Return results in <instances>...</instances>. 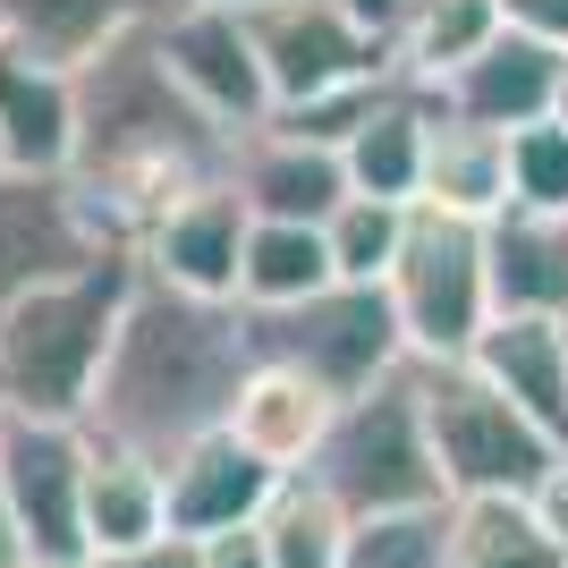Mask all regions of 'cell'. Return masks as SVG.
<instances>
[{
  "label": "cell",
  "mask_w": 568,
  "mask_h": 568,
  "mask_svg": "<svg viewBox=\"0 0 568 568\" xmlns=\"http://www.w3.org/2000/svg\"><path fill=\"white\" fill-rule=\"evenodd\" d=\"M314 493H332L356 526L365 518H407V509H442L450 484H442V458H433L425 433V390H416V365L382 374L374 390L339 399L332 433L306 467Z\"/></svg>",
  "instance_id": "277c9868"
},
{
  "label": "cell",
  "mask_w": 568,
  "mask_h": 568,
  "mask_svg": "<svg viewBox=\"0 0 568 568\" xmlns=\"http://www.w3.org/2000/svg\"><path fill=\"white\" fill-rule=\"evenodd\" d=\"M467 356L568 450V323L560 314H493Z\"/></svg>",
  "instance_id": "ac0fdd59"
},
{
  "label": "cell",
  "mask_w": 568,
  "mask_h": 568,
  "mask_svg": "<svg viewBox=\"0 0 568 568\" xmlns=\"http://www.w3.org/2000/svg\"><path fill=\"white\" fill-rule=\"evenodd\" d=\"M246 332H255V356H281V365H306L314 382H332L339 399L374 390L382 374L416 365L399 332V306L382 281H332L297 297V306H246Z\"/></svg>",
  "instance_id": "52a82bcc"
},
{
  "label": "cell",
  "mask_w": 568,
  "mask_h": 568,
  "mask_svg": "<svg viewBox=\"0 0 568 568\" xmlns=\"http://www.w3.org/2000/svg\"><path fill=\"white\" fill-rule=\"evenodd\" d=\"M500 9H509V26H526V34L568 51V0H500Z\"/></svg>",
  "instance_id": "836d02e7"
},
{
  "label": "cell",
  "mask_w": 568,
  "mask_h": 568,
  "mask_svg": "<svg viewBox=\"0 0 568 568\" xmlns=\"http://www.w3.org/2000/svg\"><path fill=\"white\" fill-rule=\"evenodd\" d=\"M237 195H246V213L255 221H332L348 204V162H339V144L323 136H297L281 119H263L237 136V162H230Z\"/></svg>",
  "instance_id": "4fadbf2b"
},
{
  "label": "cell",
  "mask_w": 568,
  "mask_h": 568,
  "mask_svg": "<svg viewBox=\"0 0 568 568\" xmlns=\"http://www.w3.org/2000/svg\"><path fill=\"white\" fill-rule=\"evenodd\" d=\"M339 416V390L332 382H314L306 365H281V356H255L246 382H237V407H230V433L263 467L281 475H306L314 450H323V433Z\"/></svg>",
  "instance_id": "9a60e30c"
},
{
  "label": "cell",
  "mask_w": 568,
  "mask_h": 568,
  "mask_svg": "<svg viewBox=\"0 0 568 568\" xmlns=\"http://www.w3.org/2000/svg\"><path fill=\"white\" fill-rule=\"evenodd\" d=\"M450 560V500L407 509V518H365L348 544V568H442Z\"/></svg>",
  "instance_id": "f1b7e54d"
},
{
  "label": "cell",
  "mask_w": 568,
  "mask_h": 568,
  "mask_svg": "<svg viewBox=\"0 0 568 568\" xmlns=\"http://www.w3.org/2000/svg\"><path fill=\"white\" fill-rule=\"evenodd\" d=\"M246 230H255V213H246L237 179H213V187H195L187 204H170V213L136 237V263L170 288H195V297H237Z\"/></svg>",
  "instance_id": "7c38bea8"
},
{
  "label": "cell",
  "mask_w": 568,
  "mask_h": 568,
  "mask_svg": "<svg viewBox=\"0 0 568 568\" xmlns=\"http://www.w3.org/2000/svg\"><path fill=\"white\" fill-rule=\"evenodd\" d=\"M162 475H170V526H179V535H230V526H255L263 509L281 500V484H288V475L263 467L230 425L204 433V442H187Z\"/></svg>",
  "instance_id": "e0dca14e"
},
{
  "label": "cell",
  "mask_w": 568,
  "mask_h": 568,
  "mask_svg": "<svg viewBox=\"0 0 568 568\" xmlns=\"http://www.w3.org/2000/svg\"><path fill=\"white\" fill-rule=\"evenodd\" d=\"M85 475H94V433L51 425V416H9L0 433V493L26 560H94L85 544Z\"/></svg>",
  "instance_id": "ba28073f"
},
{
  "label": "cell",
  "mask_w": 568,
  "mask_h": 568,
  "mask_svg": "<svg viewBox=\"0 0 568 568\" xmlns=\"http://www.w3.org/2000/svg\"><path fill=\"white\" fill-rule=\"evenodd\" d=\"M153 43H162L170 77H179L230 136H246V128H263V119L281 111V102H272V77H263V51H255V26H246V9H230V0L153 9Z\"/></svg>",
  "instance_id": "30bf717a"
},
{
  "label": "cell",
  "mask_w": 568,
  "mask_h": 568,
  "mask_svg": "<svg viewBox=\"0 0 568 568\" xmlns=\"http://www.w3.org/2000/svg\"><path fill=\"white\" fill-rule=\"evenodd\" d=\"M484 255H493V314H560L568 323V213H509L484 221Z\"/></svg>",
  "instance_id": "ffe728a7"
},
{
  "label": "cell",
  "mask_w": 568,
  "mask_h": 568,
  "mask_svg": "<svg viewBox=\"0 0 568 568\" xmlns=\"http://www.w3.org/2000/svg\"><path fill=\"white\" fill-rule=\"evenodd\" d=\"M390 306H399L407 356H467L493 323V255H484V221L416 204L407 246L390 263Z\"/></svg>",
  "instance_id": "8992f818"
},
{
  "label": "cell",
  "mask_w": 568,
  "mask_h": 568,
  "mask_svg": "<svg viewBox=\"0 0 568 568\" xmlns=\"http://www.w3.org/2000/svg\"><path fill=\"white\" fill-rule=\"evenodd\" d=\"M153 18V0H0V34L51 69H77V60H94L111 34Z\"/></svg>",
  "instance_id": "603a6c76"
},
{
  "label": "cell",
  "mask_w": 568,
  "mask_h": 568,
  "mask_svg": "<svg viewBox=\"0 0 568 568\" xmlns=\"http://www.w3.org/2000/svg\"><path fill=\"white\" fill-rule=\"evenodd\" d=\"M153 9H187V0H153ZM230 9H255V0H230Z\"/></svg>",
  "instance_id": "f35d334b"
},
{
  "label": "cell",
  "mask_w": 568,
  "mask_h": 568,
  "mask_svg": "<svg viewBox=\"0 0 568 568\" xmlns=\"http://www.w3.org/2000/svg\"><path fill=\"white\" fill-rule=\"evenodd\" d=\"M416 390H425V433L450 500H526L560 458V442L475 356H416Z\"/></svg>",
  "instance_id": "5b68a950"
},
{
  "label": "cell",
  "mask_w": 568,
  "mask_h": 568,
  "mask_svg": "<svg viewBox=\"0 0 568 568\" xmlns=\"http://www.w3.org/2000/svg\"><path fill=\"white\" fill-rule=\"evenodd\" d=\"M442 568H568L526 500H450V560Z\"/></svg>",
  "instance_id": "484cf974"
},
{
  "label": "cell",
  "mask_w": 568,
  "mask_h": 568,
  "mask_svg": "<svg viewBox=\"0 0 568 568\" xmlns=\"http://www.w3.org/2000/svg\"><path fill=\"white\" fill-rule=\"evenodd\" d=\"M332 237L323 221H255L246 230V263H237V306H297L314 288H332Z\"/></svg>",
  "instance_id": "cb8c5ba5"
},
{
  "label": "cell",
  "mask_w": 568,
  "mask_h": 568,
  "mask_svg": "<svg viewBox=\"0 0 568 568\" xmlns=\"http://www.w3.org/2000/svg\"><path fill=\"white\" fill-rule=\"evenodd\" d=\"M94 568H204V535H153V544H136V551H111V560H94Z\"/></svg>",
  "instance_id": "4dcf8cb0"
},
{
  "label": "cell",
  "mask_w": 568,
  "mask_h": 568,
  "mask_svg": "<svg viewBox=\"0 0 568 568\" xmlns=\"http://www.w3.org/2000/svg\"><path fill=\"white\" fill-rule=\"evenodd\" d=\"M416 204H442V213H467V221L509 213V136L442 111L433 162H425V195H416Z\"/></svg>",
  "instance_id": "7402d4cb"
},
{
  "label": "cell",
  "mask_w": 568,
  "mask_h": 568,
  "mask_svg": "<svg viewBox=\"0 0 568 568\" xmlns=\"http://www.w3.org/2000/svg\"><path fill=\"white\" fill-rule=\"evenodd\" d=\"M246 26H255V51L281 111H306V102H332L390 77V43L365 34L339 0H255Z\"/></svg>",
  "instance_id": "9c48e42d"
},
{
  "label": "cell",
  "mask_w": 568,
  "mask_h": 568,
  "mask_svg": "<svg viewBox=\"0 0 568 568\" xmlns=\"http://www.w3.org/2000/svg\"><path fill=\"white\" fill-rule=\"evenodd\" d=\"M263 544H272V568H348L356 518L332 493H314L306 475H288L281 500L263 509Z\"/></svg>",
  "instance_id": "4316f807"
},
{
  "label": "cell",
  "mask_w": 568,
  "mask_h": 568,
  "mask_svg": "<svg viewBox=\"0 0 568 568\" xmlns=\"http://www.w3.org/2000/svg\"><path fill=\"white\" fill-rule=\"evenodd\" d=\"M119 255L69 170H0V306L43 281H69L85 263Z\"/></svg>",
  "instance_id": "8fae6325"
},
{
  "label": "cell",
  "mask_w": 568,
  "mask_h": 568,
  "mask_svg": "<svg viewBox=\"0 0 568 568\" xmlns=\"http://www.w3.org/2000/svg\"><path fill=\"white\" fill-rule=\"evenodd\" d=\"M77 144H69V187L85 195V213L102 221L111 246L136 255V237L187 204L195 187L230 179L237 136L204 102L170 77L153 18L111 34L94 60H77Z\"/></svg>",
  "instance_id": "6da1fadb"
},
{
  "label": "cell",
  "mask_w": 568,
  "mask_h": 568,
  "mask_svg": "<svg viewBox=\"0 0 568 568\" xmlns=\"http://www.w3.org/2000/svg\"><path fill=\"white\" fill-rule=\"evenodd\" d=\"M128 297H136V255L128 246L69 272V281L9 297L0 306V407L9 416H51V425H85Z\"/></svg>",
  "instance_id": "3957f363"
},
{
  "label": "cell",
  "mask_w": 568,
  "mask_h": 568,
  "mask_svg": "<svg viewBox=\"0 0 568 568\" xmlns=\"http://www.w3.org/2000/svg\"><path fill=\"white\" fill-rule=\"evenodd\" d=\"M407 213H416V204H390V195H348V204L323 221L339 281H390V263H399V246H407Z\"/></svg>",
  "instance_id": "83f0119b"
},
{
  "label": "cell",
  "mask_w": 568,
  "mask_h": 568,
  "mask_svg": "<svg viewBox=\"0 0 568 568\" xmlns=\"http://www.w3.org/2000/svg\"><path fill=\"white\" fill-rule=\"evenodd\" d=\"M153 535H170V475H162V458H136V450H119V442H94V475H85V544H94V560L136 551V544H153Z\"/></svg>",
  "instance_id": "44dd1931"
},
{
  "label": "cell",
  "mask_w": 568,
  "mask_h": 568,
  "mask_svg": "<svg viewBox=\"0 0 568 568\" xmlns=\"http://www.w3.org/2000/svg\"><path fill=\"white\" fill-rule=\"evenodd\" d=\"M526 509H535V526H544L551 544L568 551V450H560V458H551V467H544V484L526 493Z\"/></svg>",
  "instance_id": "1f68e13d"
},
{
  "label": "cell",
  "mask_w": 568,
  "mask_h": 568,
  "mask_svg": "<svg viewBox=\"0 0 568 568\" xmlns=\"http://www.w3.org/2000/svg\"><path fill=\"white\" fill-rule=\"evenodd\" d=\"M560 60H568L560 43L526 34V26H500L458 77H442V111L475 119V128H500V136H509V128H535V119H551Z\"/></svg>",
  "instance_id": "2e32d148"
},
{
  "label": "cell",
  "mask_w": 568,
  "mask_h": 568,
  "mask_svg": "<svg viewBox=\"0 0 568 568\" xmlns=\"http://www.w3.org/2000/svg\"><path fill=\"white\" fill-rule=\"evenodd\" d=\"M433 128H442V94L416 85V77H382L365 119L339 136V162H348L356 195H390V204H416L425 195V162H433Z\"/></svg>",
  "instance_id": "5bb4252c"
},
{
  "label": "cell",
  "mask_w": 568,
  "mask_h": 568,
  "mask_svg": "<svg viewBox=\"0 0 568 568\" xmlns=\"http://www.w3.org/2000/svg\"><path fill=\"white\" fill-rule=\"evenodd\" d=\"M509 204H535V213H568V119H535V128H509Z\"/></svg>",
  "instance_id": "f546056e"
},
{
  "label": "cell",
  "mask_w": 568,
  "mask_h": 568,
  "mask_svg": "<svg viewBox=\"0 0 568 568\" xmlns=\"http://www.w3.org/2000/svg\"><path fill=\"white\" fill-rule=\"evenodd\" d=\"M69 144H77V77L0 34V153H9V170H69Z\"/></svg>",
  "instance_id": "d6986e66"
},
{
  "label": "cell",
  "mask_w": 568,
  "mask_h": 568,
  "mask_svg": "<svg viewBox=\"0 0 568 568\" xmlns=\"http://www.w3.org/2000/svg\"><path fill=\"white\" fill-rule=\"evenodd\" d=\"M18 568H94V560H18Z\"/></svg>",
  "instance_id": "74e56055"
},
{
  "label": "cell",
  "mask_w": 568,
  "mask_h": 568,
  "mask_svg": "<svg viewBox=\"0 0 568 568\" xmlns=\"http://www.w3.org/2000/svg\"><path fill=\"white\" fill-rule=\"evenodd\" d=\"M339 9H348V18L365 26V34H382V43H399V26H407V9H416V0H339Z\"/></svg>",
  "instance_id": "e575fe53"
},
{
  "label": "cell",
  "mask_w": 568,
  "mask_h": 568,
  "mask_svg": "<svg viewBox=\"0 0 568 568\" xmlns=\"http://www.w3.org/2000/svg\"><path fill=\"white\" fill-rule=\"evenodd\" d=\"M0 433H9V407H0ZM26 551H18V526H9V493H0V568H18Z\"/></svg>",
  "instance_id": "d590c367"
},
{
  "label": "cell",
  "mask_w": 568,
  "mask_h": 568,
  "mask_svg": "<svg viewBox=\"0 0 568 568\" xmlns=\"http://www.w3.org/2000/svg\"><path fill=\"white\" fill-rule=\"evenodd\" d=\"M204 568H272L263 518H255V526H230V535H204Z\"/></svg>",
  "instance_id": "d6a6232c"
},
{
  "label": "cell",
  "mask_w": 568,
  "mask_h": 568,
  "mask_svg": "<svg viewBox=\"0 0 568 568\" xmlns=\"http://www.w3.org/2000/svg\"><path fill=\"white\" fill-rule=\"evenodd\" d=\"M551 119H568V60H560V94H551Z\"/></svg>",
  "instance_id": "8d00e7d4"
},
{
  "label": "cell",
  "mask_w": 568,
  "mask_h": 568,
  "mask_svg": "<svg viewBox=\"0 0 568 568\" xmlns=\"http://www.w3.org/2000/svg\"><path fill=\"white\" fill-rule=\"evenodd\" d=\"M246 365H255V332H246L237 297H195V288H170L136 263V297L119 314L85 433L170 467L187 442L230 425Z\"/></svg>",
  "instance_id": "7a4b0ae2"
},
{
  "label": "cell",
  "mask_w": 568,
  "mask_h": 568,
  "mask_svg": "<svg viewBox=\"0 0 568 568\" xmlns=\"http://www.w3.org/2000/svg\"><path fill=\"white\" fill-rule=\"evenodd\" d=\"M500 26H509L500 0H416L407 26H399V43H390V69L442 94V77H458L475 51L500 34Z\"/></svg>",
  "instance_id": "d4e9b609"
}]
</instances>
